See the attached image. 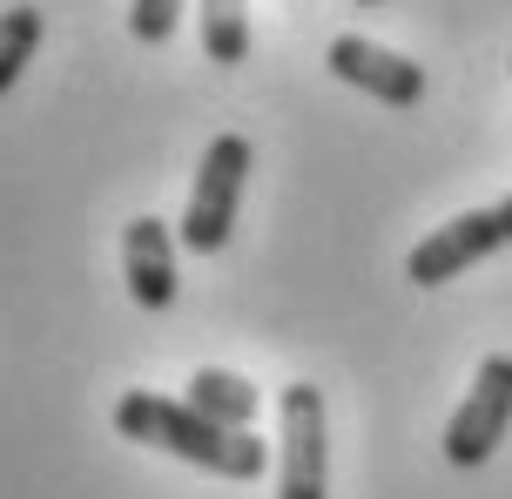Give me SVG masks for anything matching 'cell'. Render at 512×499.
<instances>
[{"instance_id":"8992f818","label":"cell","mask_w":512,"mask_h":499,"mask_svg":"<svg viewBox=\"0 0 512 499\" xmlns=\"http://www.w3.org/2000/svg\"><path fill=\"white\" fill-rule=\"evenodd\" d=\"M324 68H331L337 81L364 88V95L384 102V108H418V102H425V88H432L418 61L378 48V41H364V34H337L331 48H324Z\"/></svg>"},{"instance_id":"7c38bea8","label":"cell","mask_w":512,"mask_h":499,"mask_svg":"<svg viewBox=\"0 0 512 499\" xmlns=\"http://www.w3.org/2000/svg\"><path fill=\"white\" fill-rule=\"evenodd\" d=\"M492 216H499V237L512 243V196H506V203H492Z\"/></svg>"},{"instance_id":"277c9868","label":"cell","mask_w":512,"mask_h":499,"mask_svg":"<svg viewBox=\"0 0 512 499\" xmlns=\"http://www.w3.org/2000/svg\"><path fill=\"white\" fill-rule=\"evenodd\" d=\"M506 432H512V351H492L486 365L472 371V392L445 425V459L472 473L506 446Z\"/></svg>"},{"instance_id":"3957f363","label":"cell","mask_w":512,"mask_h":499,"mask_svg":"<svg viewBox=\"0 0 512 499\" xmlns=\"http://www.w3.org/2000/svg\"><path fill=\"white\" fill-rule=\"evenodd\" d=\"M283 452H277V499H324L331 493V419L317 385H283L277 398Z\"/></svg>"},{"instance_id":"52a82bcc","label":"cell","mask_w":512,"mask_h":499,"mask_svg":"<svg viewBox=\"0 0 512 499\" xmlns=\"http://www.w3.org/2000/svg\"><path fill=\"white\" fill-rule=\"evenodd\" d=\"M122 277L142 311H169L176 304V230L162 216H135L122 230Z\"/></svg>"},{"instance_id":"6da1fadb","label":"cell","mask_w":512,"mask_h":499,"mask_svg":"<svg viewBox=\"0 0 512 499\" xmlns=\"http://www.w3.org/2000/svg\"><path fill=\"white\" fill-rule=\"evenodd\" d=\"M115 432L135 439V446H155V452H176L203 473H223V479H263L270 473V446L256 432H230V425L203 419L196 405L182 398H162V392H122L115 398Z\"/></svg>"},{"instance_id":"5b68a950","label":"cell","mask_w":512,"mask_h":499,"mask_svg":"<svg viewBox=\"0 0 512 499\" xmlns=\"http://www.w3.org/2000/svg\"><path fill=\"white\" fill-rule=\"evenodd\" d=\"M492 250H506V237H499V216H492V210H465V216H452V223H438L432 237L411 243L405 277H411L418 290H438V284H452V277H465L472 263H486Z\"/></svg>"},{"instance_id":"4fadbf2b","label":"cell","mask_w":512,"mask_h":499,"mask_svg":"<svg viewBox=\"0 0 512 499\" xmlns=\"http://www.w3.org/2000/svg\"><path fill=\"white\" fill-rule=\"evenodd\" d=\"M358 7H384V0H358Z\"/></svg>"},{"instance_id":"30bf717a","label":"cell","mask_w":512,"mask_h":499,"mask_svg":"<svg viewBox=\"0 0 512 499\" xmlns=\"http://www.w3.org/2000/svg\"><path fill=\"white\" fill-rule=\"evenodd\" d=\"M41 34H48V14L41 7H0V95L27 75V61L41 54Z\"/></svg>"},{"instance_id":"ba28073f","label":"cell","mask_w":512,"mask_h":499,"mask_svg":"<svg viewBox=\"0 0 512 499\" xmlns=\"http://www.w3.org/2000/svg\"><path fill=\"white\" fill-rule=\"evenodd\" d=\"M182 405H196L203 419L230 425V432H250V425H256V412H263V392H256L250 378L223 371V365H203L196 378H189V398H182Z\"/></svg>"},{"instance_id":"9c48e42d","label":"cell","mask_w":512,"mask_h":499,"mask_svg":"<svg viewBox=\"0 0 512 499\" xmlns=\"http://www.w3.org/2000/svg\"><path fill=\"white\" fill-rule=\"evenodd\" d=\"M203 54L216 68H236L250 61V0H203Z\"/></svg>"},{"instance_id":"7a4b0ae2","label":"cell","mask_w":512,"mask_h":499,"mask_svg":"<svg viewBox=\"0 0 512 499\" xmlns=\"http://www.w3.org/2000/svg\"><path fill=\"white\" fill-rule=\"evenodd\" d=\"M250 135H216L203 149V169H196V189L182 203V250L196 257H216L223 243L236 237V203H243V183H250Z\"/></svg>"},{"instance_id":"8fae6325","label":"cell","mask_w":512,"mask_h":499,"mask_svg":"<svg viewBox=\"0 0 512 499\" xmlns=\"http://www.w3.org/2000/svg\"><path fill=\"white\" fill-rule=\"evenodd\" d=\"M176 21H182V0H135V7H128V34H135L142 48H162V41L176 34Z\"/></svg>"}]
</instances>
